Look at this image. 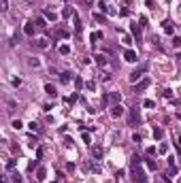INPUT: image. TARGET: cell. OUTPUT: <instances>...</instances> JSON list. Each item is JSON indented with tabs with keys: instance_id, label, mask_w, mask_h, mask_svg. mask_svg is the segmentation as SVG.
Instances as JSON below:
<instances>
[{
	"instance_id": "6da1fadb",
	"label": "cell",
	"mask_w": 181,
	"mask_h": 183,
	"mask_svg": "<svg viewBox=\"0 0 181 183\" xmlns=\"http://www.w3.org/2000/svg\"><path fill=\"white\" fill-rule=\"evenodd\" d=\"M132 181L134 183H147V177H145V170L139 166H132Z\"/></svg>"
},
{
	"instance_id": "7a4b0ae2",
	"label": "cell",
	"mask_w": 181,
	"mask_h": 183,
	"mask_svg": "<svg viewBox=\"0 0 181 183\" xmlns=\"http://www.w3.org/2000/svg\"><path fill=\"white\" fill-rule=\"evenodd\" d=\"M145 70H147V64H143V66H139V68H134V70L130 73V81L136 83L141 77H143V73H145Z\"/></svg>"
},
{
	"instance_id": "3957f363",
	"label": "cell",
	"mask_w": 181,
	"mask_h": 183,
	"mask_svg": "<svg viewBox=\"0 0 181 183\" xmlns=\"http://www.w3.org/2000/svg\"><path fill=\"white\" fill-rule=\"evenodd\" d=\"M139 121H141L139 109H130V115H128V123H130V126H136Z\"/></svg>"
},
{
	"instance_id": "277c9868",
	"label": "cell",
	"mask_w": 181,
	"mask_h": 183,
	"mask_svg": "<svg viewBox=\"0 0 181 183\" xmlns=\"http://www.w3.org/2000/svg\"><path fill=\"white\" fill-rule=\"evenodd\" d=\"M147 87H149V79H141V81L139 83H134V94H141V92H143V89H147Z\"/></svg>"
},
{
	"instance_id": "5b68a950",
	"label": "cell",
	"mask_w": 181,
	"mask_h": 183,
	"mask_svg": "<svg viewBox=\"0 0 181 183\" xmlns=\"http://www.w3.org/2000/svg\"><path fill=\"white\" fill-rule=\"evenodd\" d=\"M124 113H126V109H124L122 104H113V106H111V117H113V119H117V117H122Z\"/></svg>"
},
{
	"instance_id": "8992f818",
	"label": "cell",
	"mask_w": 181,
	"mask_h": 183,
	"mask_svg": "<svg viewBox=\"0 0 181 183\" xmlns=\"http://www.w3.org/2000/svg\"><path fill=\"white\" fill-rule=\"evenodd\" d=\"M136 58H139V56H136L134 49H126V51H124V60H126V62H136Z\"/></svg>"
},
{
	"instance_id": "52a82bcc",
	"label": "cell",
	"mask_w": 181,
	"mask_h": 183,
	"mask_svg": "<svg viewBox=\"0 0 181 183\" xmlns=\"http://www.w3.org/2000/svg\"><path fill=\"white\" fill-rule=\"evenodd\" d=\"M38 28V26H34V21H26V26H24V34H28V36H32L34 34V30Z\"/></svg>"
},
{
	"instance_id": "ba28073f",
	"label": "cell",
	"mask_w": 181,
	"mask_h": 183,
	"mask_svg": "<svg viewBox=\"0 0 181 183\" xmlns=\"http://www.w3.org/2000/svg\"><path fill=\"white\" fill-rule=\"evenodd\" d=\"M73 24H75V32H77V36H81V30H83V24H81L79 15H73Z\"/></svg>"
},
{
	"instance_id": "9c48e42d",
	"label": "cell",
	"mask_w": 181,
	"mask_h": 183,
	"mask_svg": "<svg viewBox=\"0 0 181 183\" xmlns=\"http://www.w3.org/2000/svg\"><path fill=\"white\" fill-rule=\"evenodd\" d=\"M34 47H36V49H47V47H49V41L47 39H36L34 41Z\"/></svg>"
},
{
	"instance_id": "30bf717a",
	"label": "cell",
	"mask_w": 181,
	"mask_h": 183,
	"mask_svg": "<svg viewBox=\"0 0 181 183\" xmlns=\"http://www.w3.org/2000/svg\"><path fill=\"white\" fill-rule=\"evenodd\" d=\"M109 102H111V104H119V102H122V96H119L117 92H111V94H109Z\"/></svg>"
},
{
	"instance_id": "8fae6325",
	"label": "cell",
	"mask_w": 181,
	"mask_h": 183,
	"mask_svg": "<svg viewBox=\"0 0 181 183\" xmlns=\"http://www.w3.org/2000/svg\"><path fill=\"white\" fill-rule=\"evenodd\" d=\"M45 94H47V96H51V98H56V96H58V89L53 87L51 83H47V85H45Z\"/></svg>"
},
{
	"instance_id": "7c38bea8",
	"label": "cell",
	"mask_w": 181,
	"mask_h": 183,
	"mask_svg": "<svg viewBox=\"0 0 181 183\" xmlns=\"http://www.w3.org/2000/svg\"><path fill=\"white\" fill-rule=\"evenodd\" d=\"M100 39H102V32H100V30H96V32H92V34H90V41H92V45H96V43L100 41Z\"/></svg>"
},
{
	"instance_id": "4fadbf2b",
	"label": "cell",
	"mask_w": 181,
	"mask_h": 183,
	"mask_svg": "<svg viewBox=\"0 0 181 183\" xmlns=\"http://www.w3.org/2000/svg\"><path fill=\"white\" fill-rule=\"evenodd\" d=\"M162 28H164V32H166V34H173V32H175L173 21H164V24H162Z\"/></svg>"
},
{
	"instance_id": "5bb4252c",
	"label": "cell",
	"mask_w": 181,
	"mask_h": 183,
	"mask_svg": "<svg viewBox=\"0 0 181 183\" xmlns=\"http://www.w3.org/2000/svg\"><path fill=\"white\" fill-rule=\"evenodd\" d=\"M130 30H132L134 39H136V41H141V26H136V24H132V26H130Z\"/></svg>"
},
{
	"instance_id": "9a60e30c",
	"label": "cell",
	"mask_w": 181,
	"mask_h": 183,
	"mask_svg": "<svg viewBox=\"0 0 181 183\" xmlns=\"http://www.w3.org/2000/svg\"><path fill=\"white\" fill-rule=\"evenodd\" d=\"M60 81H62V83L73 81V73H62V75H60Z\"/></svg>"
},
{
	"instance_id": "2e32d148",
	"label": "cell",
	"mask_w": 181,
	"mask_h": 183,
	"mask_svg": "<svg viewBox=\"0 0 181 183\" xmlns=\"http://www.w3.org/2000/svg\"><path fill=\"white\" fill-rule=\"evenodd\" d=\"M162 136H164L162 128H153V138H156V141H162Z\"/></svg>"
},
{
	"instance_id": "e0dca14e",
	"label": "cell",
	"mask_w": 181,
	"mask_h": 183,
	"mask_svg": "<svg viewBox=\"0 0 181 183\" xmlns=\"http://www.w3.org/2000/svg\"><path fill=\"white\" fill-rule=\"evenodd\" d=\"M94 58H96V64H98V66H105V64H107V58L102 56V53H98V56H94Z\"/></svg>"
},
{
	"instance_id": "ac0fdd59",
	"label": "cell",
	"mask_w": 181,
	"mask_h": 183,
	"mask_svg": "<svg viewBox=\"0 0 181 183\" xmlns=\"http://www.w3.org/2000/svg\"><path fill=\"white\" fill-rule=\"evenodd\" d=\"M58 51H60V56H68V53H70V47L68 45H60Z\"/></svg>"
},
{
	"instance_id": "d6986e66",
	"label": "cell",
	"mask_w": 181,
	"mask_h": 183,
	"mask_svg": "<svg viewBox=\"0 0 181 183\" xmlns=\"http://www.w3.org/2000/svg\"><path fill=\"white\" fill-rule=\"evenodd\" d=\"M45 177H47V170H45V168H38V170H36V179H38V181H43Z\"/></svg>"
},
{
	"instance_id": "ffe728a7",
	"label": "cell",
	"mask_w": 181,
	"mask_h": 183,
	"mask_svg": "<svg viewBox=\"0 0 181 183\" xmlns=\"http://www.w3.org/2000/svg\"><path fill=\"white\" fill-rule=\"evenodd\" d=\"M92 153H94V158H96V160H100V158H102V149H100V147H94V149H92Z\"/></svg>"
},
{
	"instance_id": "44dd1931",
	"label": "cell",
	"mask_w": 181,
	"mask_h": 183,
	"mask_svg": "<svg viewBox=\"0 0 181 183\" xmlns=\"http://www.w3.org/2000/svg\"><path fill=\"white\" fill-rule=\"evenodd\" d=\"M56 34L60 36V39H68V36H70V32H68V30H58Z\"/></svg>"
},
{
	"instance_id": "7402d4cb",
	"label": "cell",
	"mask_w": 181,
	"mask_h": 183,
	"mask_svg": "<svg viewBox=\"0 0 181 183\" xmlns=\"http://www.w3.org/2000/svg\"><path fill=\"white\" fill-rule=\"evenodd\" d=\"M45 17H47L49 21H56V19H58V15L53 13V11H47V13H45Z\"/></svg>"
},
{
	"instance_id": "603a6c76",
	"label": "cell",
	"mask_w": 181,
	"mask_h": 183,
	"mask_svg": "<svg viewBox=\"0 0 181 183\" xmlns=\"http://www.w3.org/2000/svg\"><path fill=\"white\" fill-rule=\"evenodd\" d=\"M62 15H64V17H66V19H68V17H73V15H75V13H73V9H70V7H66V9H64V11H62Z\"/></svg>"
},
{
	"instance_id": "cb8c5ba5",
	"label": "cell",
	"mask_w": 181,
	"mask_h": 183,
	"mask_svg": "<svg viewBox=\"0 0 181 183\" xmlns=\"http://www.w3.org/2000/svg\"><path fill=\"white\" fill-rule=\"evenodd\" d=\"M77 98H79V92H75V94L70 96V98H68L66 102H68V104H75V102H77Z\"/></svg>"
},
{
	"instance_id": "d4e9b609",
	"label": "cell",
	"mask_w": 181,
	"mask_h": 183,
	"mask_svg": "<svg viewBox=\"0 0 181 183\" xmlns=\"http://www.w3.org/2000/svg\"><path fill=\"white\" fill-rule=\"evenodd\" d=\"M81 138H83V143H85V145H90V143H92V136H90L87 132H83V134H81Z\"/></svg>"
},
{
	"instance_id": "484cf974",
	"label": "cell",
	"mask_w": 181,
	"mask_h": 183,
	"mask_svg": "<svg viewBox=\"0 0 181 183\" xmlns=\"http://www.w3.org/2000/svg\"><path fill=\"white\" fill-rule=\"evenodd\" d=\"M147 168H149V170H156V168H158V164L153 162V160H147Z\"/></svg>"
},
{
	"instance_id": "4316f807",
	"label": "cell",
	"mask_w": 181,
	"mask_h": 183,
	"mask_svg": "<svg viewBox=\"0 0 181 183\" xmlns=\"http://www.w3.org/2000/svg\"><path fill=\"white\" fill-rule=\"evenodd\" d=\"M13 128H15V130H21V128H24V123H21L19 119H13Z\"/></svg>"
},
{
	"instance_id": "83f0119b",
	"label": "cell",
	"mask_w": 181,
	"mask_h": 183,
	"mask_svg": "<svg viewBox=\"0 0 181 183\" xmlns=\"http://www.w3.org/2000/svg\"><path fill=\"white\" fill-rule=\"evenodd\" d=\"M173 47H175V49H179V47H181V39H179V36H175V39H173Z\"/></svg>"
},
{
	"instance_id": "f1b7e54d",
	"label": "cell",
	"mask_w": 181,
	"mask_h": 183,
	"mask_svg": "<svg viewBox=\"0 0 181 183\" xmlns=\"http://www.w3.org/2000/svg\"><path fill=\"white\" fill-rule=\"evenodd\" d=\"M122 43H124V45H130V43H132V39H130L128 34H122Z\"/></svg>"
},
{
	"instance_id": "f546056e",
	"label": "cell",
	"mask_w": 181,
	"mask_h": 183,
	"mask_svg": "<svg viewBox=\"0 0 181 183\" xmlns=\"http://www.w3.org/2000/svg\"><path fill=\"white\" fill-rule=\"evenodd\" d=\"M28 128H30L32 132H38V123H36V121H30V123H28Z\"/></svg>"
},
{
	"instance_id": "4dcf8cb0",
	"label": "cell",
	"mask_w": 181,
	"mask_h": 183,
	"mask_svg": "<svg viewBox=\"0 0 181 183\" xmlns=\"http://www.w3.org/2000/svg\"><path fill=\"white\" fill-rule=\"evenodd\" d=\"M143 106H147V109H153V100H151V98L143 100Z\"/></svg>"
},
{
	"instance_id": "1f68e13d",
	"label": "cell",
	"mask_w": 181,
	"mask_h": 183,
	"mask_svg": "<svg viewBox=\"0 0 181 183\" xmlns=\"http://www.w3.org/2000/svg\"><path fill=\"white\" fill-rule=\"evenodd\" d=\"M75 85H77V89H81V87H83V79L77 77V79H75Z\"/></svg>"
},
{
	"instance_id": "d6a6232c",
	"label": "cell",
	"mask_w": 181,
	"mask_h": 183,
	"mask_svg": "<svg viewBox=\"0 0 181 183\" xmlns=\"http://www.w3.org/2000/svg\"><path fill=\"white\" fill-rule=\"evenodd\" d=\"M28 64H30V66H34V68H36V66H38V64H41V62H38L36 58H30V60H28Z\"/></svg>"
},
{
	"instance_id": "836d02e7",
	"label": "cell",
	"mask_w": 181,
	"mask_h": 183,
	"mask_svg": "<svg viewBox=\"0 0 181 183\" xmlns=\"http://www.w3.org/2000/svg\"><path fill=\"white\" fill-rule=\"evenodd\" d=\"M100 9H105V13H109V15H115V9L113 7H100Z\"/></svg>"
},
{
	"instance_id": "e575fe53",
	"label": "cell",
	"mask_w": 181,
	"mask_h": 183,
	"mask_svg": "<svg viewBox=\"0 0 181 183\" xmlns=\"http://www.w3.org/2000/svg\"><path fill=\"white\" fill-rule=\"evenodd\" d=\"M36 26H38V28H45L47 24H45V19H43V17H38V19H36Z\"/></svg>"
},
{
	"instance_id": "d590c367",
	"label": "cell",
	"mask_w": 181,
	"mask_h": 183,
	"mask_svg": "<svg viewBox=\"0 0 181 183\" xmlns=\"http://www.w3.org/2000/svg\"><path fill=\"white\" fill-rule=\"evenodd\" d=\"M158 151H160V153H166V151H168V145H166V143H162V145H160V149H158Z\"/></svg>"
},
{
	"instance_id": "8d00e7d4",
	"label": "cell",
	"mask_w": 181,
	"mask_h": 183,
	"mask_svg": "<svg viewBox=\"0 0 181 183\" xmlns=\"http://www.w3.org/2000/svg\"><path fill=\"white\" fill-rule=\"evenodd\" d=\"M94 21H105V15H100V13H94Z\"/></svg>"
},
{
	"instance_id": "74e56055",
	"label": "cell",
	"mask_w": 181,
	"mask_h": 183,
	"mask_svg": "<svg viewBox=\"0 0 181 183\" xmlns=\"http://www.w3.org/2000/svg\"><path fill=\"white\" fill-rule=\"evenodd\" d=\"M147 155H149V158H153V155H156V149H153V147H147Z\"/></svg>"
},
{
	"instance_id": "f35d334b",
	"label": "cell",
	"mask_w": 181,
	"mask_h": 183,
	"mask_svg": "<svg viewBox=\"0 0 181 183\" xmlns=\"http://www.w3.org/2000/svg\"><path fill=\"white\" fill-rule=\"evenodd\" d=\"M15 164H17V162H15V160H11V162L7 164V170H13V168H15Z\"/></svg>"
},
{
	"instance_id": "ab89813d",
	"label": "cell",
	"mask_w": 181,
	"mask_h": 183,
	"mask_svg": "<svg viewBox=\"0 0 181 183\" xmlns=\"http://www.w3.org/2000/svg\"><path fill=\"white\" fill-rule=\"evenodd\" d=\"M139 26H141V28H147V17H141V24Z\"/></svg>"
},
{
	"instance_id": "60d3db41",
	"label": "cell",
	"mask_w": 181,
	"mask_h": 183,
	"mask_svg": "<svg viewBox=\"0 0 181 183\" xmlns=\"http://www.w3.org/2000/svg\"><path fill=\"white\" fill-rule=\"evenodd\" d=\"M85 85H87V89H94V87H96V83H94V81H87Z\"/></svg>"
},
{
	"instance_id": "b9f144b4",
	"label": "cell",
	"mask_w": 181,
	"mask_h": 183,
	"mask_svg": "<svg viewBox=\"0 0 181 183\" xmlns=\"http://www.w3.org/2000/svg\"><path fill=\"white\" fill-rule=\"evenodd\" d=\"M41 158H43V149L38 147V149H36V160H41Z\"/></svg>"
},
{
	"instance_id": "7bdbcfd3",
	"label": "cell",
	"mask_w": 181,
	"mask_h": 183,
	"mask_svg": "<svg viewBox=\"0 0 181 183\" xmlns=\"http://www.w3.org/2000/svg\"><path fill=\"white\" fill-rule=\"evenodd\" d=\"M11 83H13L15 87H19V85H21V79H13V81H11Z\"/></svg>"
},
{
	"instance_id": "ee69618b",
	"label": "cell",
	"mask_w": 181,
	"mask_h": 183,
	"mask_svg": "<svg viewBox=\"0 0 181 183\" xmlns=\"http://www.w3.org/2000/svg\"><path fill=\"white\" fill-rule=\"evenodd\" d=\"M13 183H24V181L19 179V175H13Z\"/></svg>"
},
{
	"instance_id": "f6af8a7d",
	"label": "cell",
	"mask_w": 181,
	"mask_h": 183,
	"mask_svg": "<svg viewBox=\"0 0 181 183\" xmlns=\"http://www.w3.org/2000/svg\"><path fill=\"white\" fill-rule=\"evenodd\" d=\"M126 2H128V4H130V2H132V0H126Z\"/></svg>"
},
{
	"instance_id": "bcb514c9",
	"label": "cell",
	"mask_w": 181,
	"mask_h": 183,
	"mask_svg": "<svg viewBox=\"0 0 181 183\" xmlns=\"http://www.w3.org/2000/svg\"><path fill=\"white\" fill-rule=\"evenodd\" d=\"M100 2H102V4H105V0H100Z\"/></svg>"
}]
</instances>
